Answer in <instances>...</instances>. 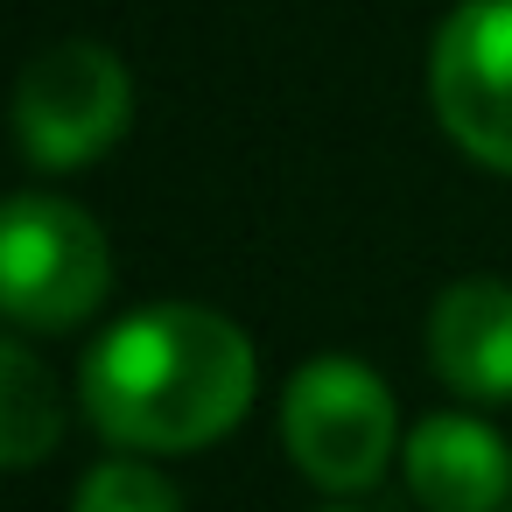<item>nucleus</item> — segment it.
Instances as JSON below:
<instances>
[{
	"label": "nucleus",
	"instance_id": "nucleus-9",
	"mask_svg": "<svg viewBox=\"0 0 512 512\" xmlns=\"http://www.w3.org/2000/svg\"><path fill=\"white\" fill-rule=\"evenodd\" d=\"M71 512H183V491H176L155 463H141V449H134V456L99 463V470L78 484Z\"/></svg>",
	"mask_w": 512,
	"mask_h": 512
},
{
	"label": "nucleus",
	"instance_id": "nucleus-5",
	"mask_svg": "<svg viewBox=\"0 0 512 512\" xmlns=\"http://www.w3.org/2000/svg\"><path fill=\"white\" fill-rule=\"evenodd\" d=\"M428 99L470 162L512 176V0H463L435 29Z\"/></svg>",
	"mask_w": 512,
	"mask_h": 512
},
{
	"label": "nucleus",
	"instance_id": "nucleus-3",
	"mask_svg": "<svg viewBox=\"0 0 512 512\" xmlns=\"http://www.w3.org/2000/svg\"><path fill=\"white\" fill-rule=\"evenodd\" d=\"M106 288H113L106 232L64 197L22 190L0 218V309L22 330H71L106 302Z\"/></svg>",
	"mask_w": 512,
	"mask_h": 512
},
{
	"label": "nucleus",
	"instance_id": "nucleus-4",
	"mask_svg": "<svg viewBox=\"0 0 512 512\" xmlns=\"http://www.w3.org/2000/svg\"><path fill=\"white\" fill-rule=\"evenodd\" d=\"M134 120L127 64L99 43H57L43 50L15 85V141L36 169H78L106 155Z\"/></svg>",
	"mask_w": 512,
	"mask_h": 512
},
{
	"label": "nucleus",
	"instance_id": "nucleus-6",
	"mask_svg": "<svg viewBox=\"0 0 512 512\" xmlns=\"http://www.w3.org/2000/svg\"><path fill=\"white\" fill-rule=\"evenodd\" d=\"M407 491L428 512H498L512 491V449L477 414H428L400 442Z\"/></svg>",
	"mask_w": 512,
	"mask_h": 512
},
{
	"label": "nucleus",
	"instance_id": "nucleus-1",
	"mask_svg": "<svg viewBox=\"0 0 512 512\" xmlns=\"http://www.w3.org/2000/svg\"><path fill=\"white\" fill-rule=\"evenodd\" d=\"M260 358L239 323L197 302H155L120 316L78 372L85 414L99 435L141 456L204 449L253 407Z\"/></svg>",
	"mask_w": 512,
	"mask_h": 512
},
{
	"label": "nucleus",
	"instance_id": "nucleus-2",
	"mask_svg": "<svg viewBox=\"0 0 512 512\" xmlns=\"http://www.w3.org/2000/svg\"><path fill=\"white\" fill-rule=\"evenodd\" d=\"M393 435H400V414H393V393L372 365H358L344 351H323L288 379L281 442H288V456L302 463L309 484L372 491L393 463Z\"/></svg>",
	"mask_w": 512,
	"mask_h": 512
},
{
	"label": "nucleus",
	"instance_id": "nucleus-7",
	"mask_svg": "<svg viewBox=\"0 0 512 512\" xmlns=\"http://www.w3.org/2000/svg\"><path fill=\"white\" fill-rule=\"evenodd\" d=\"M428 365L463 400H512V281H456L428 309Z\"/></svg>",
	"mask_w": 512,
	"mask_h": 512
},
{
	"label": "nucleus",
	"instance_id": "nucleus-8",
	"mask_svg": "<svg viewBox=\"0 0 512 512\" xmlns=\"http://www.w3.org/2000/svg\"><path fill=\"white\" fill-rule=\"evenodd\" d=\"M57 442V386L29 344H0V449L8 470H29Z\"/></svg>",
	"mask_w": 512,
	"mask_h": 512
}]
</instances>
